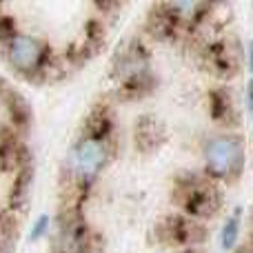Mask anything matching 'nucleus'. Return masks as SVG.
<instances>
[{"mask_svg": "<svg viewBox=\"0 0 253 253\" xmlns=\"http://www.w3.org/2000/svg\"><path fill=\"white\" fill-rule=\"evenodd\" d=\"M107 120L98 118L93 129L84 138L74 144L67 158V178L78 189H84L96 180L102 171L105 162L109 160V133H107Z\"/></svg>", "mask_w": 253, "mask_h": 253, "instance_id": "obj_1", "label": "nucleus"}, {"mask_svg": "<svg viewBox=\"0 0 253 253\" xmlns=\"http://www.w3.org/2000/svg\"><path fill=\"white\" fill-rule=\"evenodd\" d=\"M173 202L189 215L196 218H213L218 213L222 198L213 182L196 173L178 175L173 182Z\"/></svg>", "mask_w": 253, "mask_h": 253, "instance_id": "obj_2", "label": "nucleus"}, {"mask_svg": "<svg viewBox=\"0 0 253 253\" xmlns=\"http://www.w3.org/2000/svg\"><path fill=\"white\" fill-rule=\"evenodd\" d=\"M207 173L215 180L236 182L245 169V142L240 135L222 133L205 144Z\"/></svg>", "mask_w": 253, "mask_h": 253, "instance_id": "obj_3", "label": "nucleus"}, {"mask_svg": "<svg viewBox=\"0 0 253 253\" xmlns=\"http://www.w3.org/2000/svg\"><path fill=\"white\" fill-rule=\"evenodd\" d=\"M4 53L9 65L25 76H34L42 71L47 60V49L38 38L27 34H11L4 40Z\"/></svg>", "mask_w": 253, "mask_h": 253, "instance_id": "obj_4", "label": "nucleus"}, {"mask_svg": "<svg viewBox=\"0 0 253 253\" xmlns=\"http://www.w3.org/2000/svg\"><path fill=\"white\" fill-rule=\"evenodd\" d=\"M158 238L165 245L184 247V249H193V245H200L205 240V229L191 218L184 215H167L160 224H158Z\"/></svg>", "mask_w": 253, "mask_h": 253, "instance_id": "obj_5", "label": "nucleus"}, {"mask_svg": "<svg viewBox=\"0 0 253 253\" xmlns=\"http://www.w3.org/2000/svg\"><path fill=\"white\" fill-rule=\"evenodd\" d=\"M53 253H91V238L83 218L67 213L53 236Z\"/></svg>", "mask_w": 253, "mask_h": 253, "instance_id": "obj_6", "label": "nucleus"}, {"mask_svg": "<svg viewBox=\"0 0 253 253\" xmlns=\"http://www.w3.org/2000/svg\"><path fill=\"white\" fill-rule=\"evenodd\" d=\"M133 135H135V142H138L140 149L144 147V142H151V147L156 149V144H160L162 138H165V135H162V126L158 125V120H153L151 116L140 118V123H138V126H135Z\"/></svg>", "mask_w": 253, "mask_h": 253, "instance_id": "obj_7", "label": "nucleus"}, {"mask_svg": "<svg viewBox=\"0 0 253 253\" xmlns=\"http://www.w3.org/2000/svg\"><path fill=\"white\" fill-rule=\"evenodd\" d=\"M211 114H213L215 120H224V123L231 118L233 107H231V98H229L227 91H213L211 93Z\"/></svg>", "mask_w": 253, "mask_h": 253, "instance_id": "obj_8", "label": "nucleus"}, {"mask_svg": "<svg viewBox=\"0 0 253 253\" xmlns=\"http://www.w3.org/2000/svg\"><path fill=\"white\" fill-rule=\"evenodd\" d=\"M238 236H240V218L231 215V218L224 222V229H222V236H220V242H222V249H233L238 242Z\"/></svg>", "mask_w": 253, "mask_h": 253, "instance_id": "obj_9", "label": "nucleus"}, {"mask_svg": "<svg viewBox=\"0 0 253 253\" xmlns=\"http://www.w3.org/2000/svg\"><path fill=\"white\" fill-rule=\"evenodd\" d=\"M47 222H49L47 218H40L38 220V224H36V231H34V238H38L40 233H44V227H47Z\"/></svg>", "mask_w": 253, "mask_h": 253, "instance_id": "obj_10", "label": "nucleus"}, {"mask_svg": "<svg viewBox=\"0 0 253 253\" xmlns=\"http://www.w3.org/2000/svg\"><path fill=\"white\" fill-rule=\"evenodd\" d=\"M249 105H251V109H253V80H251V84H249Z\"/></svg>", "mask_w": 253, "mask_h": 253, "instance_id": "obj_11", "label": "nucleus"}, {"mask_svg": "<svg viewBox=\"0 0 253 253\" xmlns=\"http://www.w3.org/2000/svg\"><path fill=\"white\" fill-rule=\"evenodd\" d=\"M251 71H253V42H251Z\"/></svg>", "mask_w": 253, "mask_h": 253, "instance_id": "obj_12", "label": "nucleus"}, {"mask_svg": "<svg viewBox=\"0 0 253 253\" xmlns=\"http://www.w3.org/2000/svg\"><path fill=\"white\" fill-rule=\"evenodd\" d=\"M238 253H253V251H251V249H240Z\"/></svg>", "mask_w": 253, "mask_h": 253, "instance_id": "obj_13", "label": "nucleus"}]
</instances>
